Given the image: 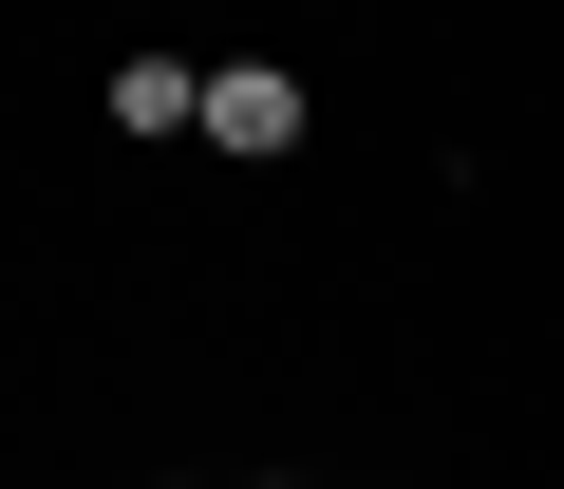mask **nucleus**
<instances>
[{
    "mask_svg": "<svg viewBox=\"0 0 564 489\" xmlns=\"http://www.w3.org/2000/svg\"><path fill=\"white\" fill-rule=\"evenodd\" d=\"M188 113H207L188 57H113V132H188Z\"/></svg>",
    "mask_w": 564,
    "mask_h": 489,
    "instance_id": "f03ea898",
    "label": "nucleus"
},
{
    "mask_svg": "<svg viewBox=\"0 0 564 489\" xmlns=\"http://www.w3.org/2000/svg\"><path fill=\"white\" fill-rule=\"evenodd\" d=\"M188 132H207V151H245V170H263V151H302V76L245 57V76H207V113H188Z\"/></svg>",
    "mask_w": 564,
    "mask_h": 489,
    "instance_id": "f257e3e1",
    "label": "nucleus"
}]
</instances>
